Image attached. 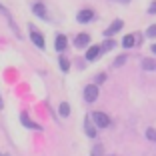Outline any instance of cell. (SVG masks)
Masks as SVG:
<instances>
[{
    "instance_id": "obj_1",
    "label": "cell",
    "mask_w": 156,
    "mask_h": 156,
    "mask_svg": "<svg viewBox=\"0 0 156 156\" xmlns=\"http://www.w3.org/2000/svg\"><path fill=\"white\" fill-rule=\"evenodd\" d=\"M92 120H94V124L100 126V128H108V126H110V118H108L104 112H94V114H92Z\"/></svg>"
},
{
    "instance_id": "obj_2",
    "label": "cell",
    "mask_w": 156,
    "mask_h": 156,
    "mask_svg": "<svg viewBox=\"0 0 156 156\" xmlns=\"http://www.w3.org/2000/svg\"><path fill=\"white\" fill-rule=\"evenodd\" d=\"M98 98V84H88L84 88V100L86 102H94Z\"/></svg>"
},
{
    "instance_id": "obj_3",
    "label": "cell",
    "mask_w": 156,
    "mask_h": 156,
    "mask_svg": "<svg viewBox=\"0 0 156 156\" xmlns=\"http://www.w3.org/2000/svg\"><path fill=\"white\" fill-rule=\"evenodd\" d=\"M30 38H32V42L40 48V50H44V38H42L40 32H36L34 30V26H30Z\"/></svg>"
},
{
    "instance_id": "obj_4",
    "label": "cell",
    "mask_w": 156,
    "mask_h": 156,
    "mask_svg": "<svg viewBox=\"0 0 156 156\" xmlns=\"http://www.w3.org/2000/svg\"><path fill=\"white\" fill-rule=\"evenodd\" d=\"M92 18H94V12H92L90 8L80 10V12H78V16H76V20H78V22H90Z\"/></svg>"
},
{
    "instance_id": "obj_5",
    "label": "cell",
    "mask_w": 156,
    "mask_h": 156,
    "mask_svg": "<svg viewBox=\"0 0 156 156\" xmlns=\"http://www.w3.org/2000/svg\"><path fill=\"white\" fill-rule=\"evenodd\" d=\"M124 26V22H122V20H114V22H112L110 24V26H108V28H106V36H112V34H116V32H118V30H120V28H122Z\"/></svg>"
},
{
    "instance_id": "obj_6",
    "label": "cell",
    "mask_w": 156,
    "mask_h": 156,
    "mask_svg": "<svg viewBox=\"0 0 156 156\" xmlns=\"http://www.w3.org/2000/svg\"><path fill=\"white\" fill-rule=\"evenodd\" d=\"M88 42H90V36H88V34H78V36L74 38V46H76V48H84V46H88Z\"/></svg>"
},
{
    "instance_id": "obj_7",
    "label": "cell",
    "mask_w": 156,
    "mask_h": 156,
    "mask_svg": "<svg viewBox=\"0 0 156 156\" xmlns=\"http://www.w3.org/2000/svg\"><path fill=\"white\" fill-rule=\"evenodd\" d=\"M98 54H102V48L100 46H90L86 50V60H96Z\"/></svg>"
},
{
    "instance_id": "obj_8",
    "label": "cell",
    "mask_w": 156,
    "mask_h": 156,
    "mask_svg": "<svg viewBox=\"0 0 156 156\" xmlns=\"http://www.w3.org/2000/svg\"><path fill=\"white\" fill-rule=\"evenodd\" d=\"M66 42H68V40H66L64 34H58V36H56V50L62 52V50L66 48Z\"/></svg>"
},
{
    "instance_id": "obj_9",
    "label": "cell",
    "mask_w": 156,
    "mask_h": 156,
    "mask_svg": "<svg viewBox=\"0 0 156 156\" xmlns=\"http://www.w3.org/2000/svg\"><path fill=\"white\" fill-rule=\"evenodd\" d=\"M84 130H86V134H88V138H96V128L90 124V120H84Z\"/></svg>"
},
{
    "instance_id": "obj_10",
    "label": "cell",
    "mask_w": 156,
    "mask_h": 156,
    "mask_svg": "<svg viewBox=\"0 0 156 156\" xmlns=\"http://www.w3.org/2000/svg\"><path fill=\"white\" fill-rule=\"evenodd\" d=\"M134 42H136V36H134V34H126L124 40H122V46H124V48H132Z\"/></svg>"
},
{
    "instance_id": "obj_11",
    "label": "cell",
    "mask_w": 156,
    "mask_h": 156,
    "mask_svg": "<svg viewBox=\"0 0 156 156\" xmlns=\"http://www.w3.org/2000/svg\"><path fill=\"white\" fill-rule=\"evenodd\" d=\"M142 68H144V70H156V60L144 58V60H142Z\"/></svg>"
},
{
    "instance_id": "obj_12",
    "label": "cell",
    "mask_w": 156,
    "mask_h": 156,
    "mask_svg": "<svg viewBox=\"0 0 156 156\" xmlns=\"http://www.w3.org/2000/svg\"><path fill=\"white\" fill-rule=\"evenodd\" d=\"M20 118L24 120V124H26L28 128H38L40 130V126H38V124H34V122H30V120H28V116H26V112H22V114H20Z\"/></svg>"
},
{
    "instance_id": "obj_13",
    "label": "cell",
    "mask_w": 156,
    "mask_h": 156,
    "mask_svg": "<svg viewBox=\"0 0 156 156\" xmlns=\"http://www.w3.org/2000/svg\"><path fill=\"white\" fill-rule=\"evenodd\" d=\"M34 14H38V16H40V18H46V12H44V6L42 4H34Z\"/></svg>"
},
{
    "instance_id": "obj_14",
    "label": "cell",
    "mask_w": 156,
    "mask_h": 156,
    "mask_svg": "<svg viewBox=\"0 0 156 156\" xmlns=\"http://www.w3.org/2000/svg\"><path fill=\"white\" fill-rule=\"evenodd\" d=\"M92 156H104V148H102V144H94V148H92Z\"/></svg>"
},
{
    "instance_id": "obj_15",
    "label": "cell",
    "mask_w": 156,
    "mask_h": 156,
    "mask_svg": "<svg viewBox=\"0 0 156 156\" xmlns=\"http://www.w3.org/2000/svg\"><path fill=\"white\" fill-rule=\"evenodd\" d=\"M60 114H62V116L70 114V104H68V102H62V104H60Z\"/></svg>"
},
{
    "instance_id": "obj_16",
    "label": "cell",
    "mask_w": 156,
    "mask_h": 156,
    "mask_svg": "<svg viewBox=\"0 0 156 156\" xmlns=\"http://www.w3.org/2000/svg\"><path fill=\"white\" fill-rule=\"evenodd\" d=\"M114 44H116L114 40H106V42H102L100 48H102V52H104V50H112V48H114Z\"/></svg>"
},
{
    "instance_id": "obj_17",
    "label": "cell",
    "mask_w": 156,
    "mask_h": 156,
    "mask_svg": "<svg viewBox=\"0 0 156 156\" xmlns=\"http://www.w3.org/2000/svg\"><path fill=\"white\" fill-rule=\"evenodd\" d=\"M60 68H62V72H68V68H70V62L66 58H60Z\"/></svg>"
},
{
    "instance_id": "obj_18",
    "label": "cell",
    "mask_w": 156,
    "mask_h": 156,
    "mask_svg": "<svg viewBox=\"0 0 156 156\" xmlns=\"http://www.w3.org/2000/svg\"><path fill=\"white\" fill-rule=\"evenodd\" d=\"M146 138H148V140H152V142H156V130L154 128H148L146 130Z\"/></svg>"
},
{
    "instance_id": "obj_19",
    "label": "cell",
    "mask_w": 156,
    "mask_h": 156,
    "mask_svg": "<svg viewBox=\"0 0 156 156\" xmlns=\"http://www.w3.org/2000/svg\"><path fill=\"white\" fill-rule=\"evenodd\" d=\"M146 36H150V38H156V24H152V26L146 30Z\"/></svg>"
},
{
    "instance_id": "obj_20",
    "label": "cell",
    "mask_w": 156,
    "mask_h": 156,
    "mask_svg": "<svg viewBox=\"0 0 156 156\" xmlns=\"http://www.w3.org/2000/svg\"><path fill=\"white\" fill-rule=\"evenodd\" d=\"M126 60H128V58H126V56H124V54H122V56H118V58L114 60V66H122L124 62H126Z\"/></svg>"
},
{
    "instance_id": "obj_21",
    "label": "cell",
    "mask_w": 156,
    "mask_h": 156,
    "mask_svg": "<svg viewBox=\"0 0 156 156\" xmlns=\"http://www.w3.org/2000/svg\"><path fill=\"white\" fill-rule=\"evenodd\" d=\"M104 80H106V74H96V84H102V82H104Z\"/></svg>"
},
{
    "instance_id": "obj_22",
    "label": "cell",
    "mask_w": 156,
    "mask_h": 156,
    "mask_svg": "<svg viewBox=\"0 0 156 156\" xmlns=\"http://www.w3.org/2000/svg\"><path fill=\"white\" fill-rule=\"evenodd\" d=\"M148 14H156V2H150V6H148Z\"/></svg>"
},
{
    "instance_id": "obj_23",
    "label": "cell",
    "mask_w": 156,
    "mask_h": 156,
    "mask_svg": "<svg viewBox=\"0 0 156 156\" xmlns=\"http://www.w3.org/2000/svg\"><path fill=\"white\" fill-rule=\"evenodd\" d=\"M114 2H122V4H128L130 0H114Z\"/></svg>"
},
{
    "instance_id": "obj_24",
    "label": "cell",
    "mask_w": 156,
    "mask_h": 156,
    "mask_svg": "<svg viewBox=\"0 0 156 156\" xmlns=\"http://www.w3.org/2000/svg\"><path fill=\"white\" fill-rule=\"evenodd\" d=\"M0 108H4V102H2V96H0Z\"/></svg>"
},
{
    "instance_id": "obj_25",
    "label": "cell",
    "mask_w": 156,
    "mask_h": 156,
    "mask_svg": "<svg viewBox=\"0 0 156 156\" xmlns=\"http://www.w3.org/2000/svg\"><path fill=\"white\" fill-rule=\"evenodd\" d=\"M152 52H154V54H156V44H152Z\"/></svg>"
}]
</instances>
